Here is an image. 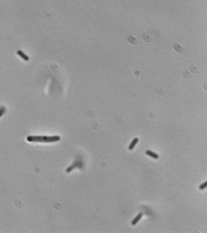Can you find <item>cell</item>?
Listing matches in <instances>:
<instances>
[{"instance_id": "cell-8", "label": "cell", "mask_w": 207, "mask_h": 233, "mask_svg": "<svg viewBox=\"0 0 207 233\" xmlns=\"http://www.w3.org/2000/svg\"><path fill=\"white\" fill-rule=\"evenodd\" d=\"M6 110V109L5 108L4 106H2L1 108H0V117H2V114H3V113H5Z\"/></svg>"}, {"instance_id": "cell-5", "label": "cell", "mask_w": 207, "mask_h": 233, "mask_svg": "<svg viewBox=\"0 0 207 233\" xmlns=\"http://www.w3.org/2000/svg\"><path fill=\"white\" fill-rule=\"evenodd\" d=\"M146 154H147L148 156H151V158H154V159H156L159 158V155H158V154L152 152L151 150H147V151H146Z\"/></svg>"}, {"instance_id": "cell-4", "label": "cell", "mask_w": 207, "mask_h": 233, "mask_svg": "<svg viewBox=\"0 0 207 233\" xmlns=\"http://www.w3.org/2000/svg\"><path fill=\"white\" fill-rule=\"evenodd\" d=\"M138 141H139V138H134L133 139V141H132L131 143L130 144V145H129V148H129V150H130V151H131V150H133L134 148V147L137 145Z\"/></svg>"}, {"instance_id": "cell-6", "label": "cell", "mask_w": 207, "mask_h": 233, "mask_svg": "<svg viewBox=\"0 0 207 233\" xmlns=\"http://www.w3.org/2000/svg\"><path fill=\"white\" fill-rule=\"evenodd\" d=\"M16 53H17V55H19V56H20L23 60H25V61H29V57H28V56L26 55V54H24L22 51H20V50H19V51H17Z\"/></svg>"}, {"instance_id": "cell-1", "label": "cell", "mask_w": 207, "mask_h": 233, "mask_svg": "<svg viewBox=\"0 0 207 233\" xmlns=\"http://www.w3.org/2000/svg\"><path fill=\"white\" fill-rule=\"evenodd\" d=\"M43 140L44 142L46 143H51V142H54V141H58L60 140V137L58 135L55 136H43Z\"/></svg>"}, {"instance_id": "cell-3", "label": "cell", "mask_w": 207, "mask_h": 233, "mask_svg": "<svg viewBox=\"0 0 207 233\" xmlns=\"http://www.w3.org/2000/svg\"><path fill=\"white\" fill-rule=\"evenodd\" d=\"M142 217H143V214H142V213H139L134 218V219L131 221V225H136L138 223V221L141 219Z\"/></svg>"}, {"instance_id": "cell-2", "label": "cell", "mask_w": 207, "mask_h": 233, "mask_svg": "<svg viewBox=\"0 0 207 233\" xmlns=\"http://www.w3.org/2000/svg\"><path fill=\"white\" fill-rule=\"evenodd\" d=\"M27 140L29 142H44L43 136H28Z\"/></svg>"}, {"instance_id": "cell-7", "label": "cell", "mask_w": 207, "mask_h": 233, "mask_svg": "<svg viewBox=\"0 0 207 233\" xmlns=\"http://www.w3.org/2000/svg\"><path fill=\"white\" fill-rule=\"evenodd\" d=\"M206 186H207V181H205L202 184H201L200 186H199V189L203 190V189H205Z\"/></svg>"}]
</instances>
